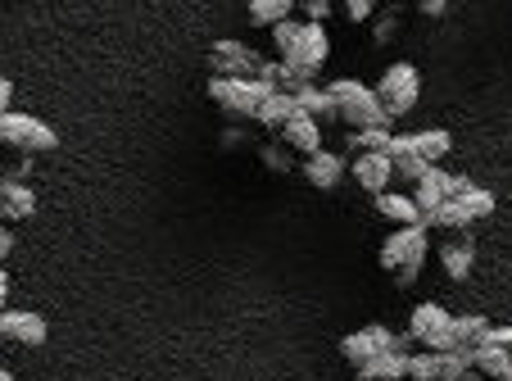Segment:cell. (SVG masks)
I'll return each instance as SVG.
<instances>
[{"label":"cell","instance_id":"cell-1","mask_svg":"<svg viewBox=\"0 0 512 381\" xmlns=\"http://www.w3.org/2000/svg\"><path fill=\"white\" fill-rule=\"evenodd\" d=\"M426 250H431V227H395V232L381 241V268L395 273L399 286H413L417 273L426 264Z\"/></svg>","mask_w":512,"mask_h":381},{"label":"cell","instance_id":"cell-2","mask_svg":"<svg viewBox=\"0 0 512 381\" xmlns=\"http://www.w3.org/2000/svg\"><path fill=\"white\" fill-rule=\"evenodd\" d=\"M327 96L336 100V114L345 118L354 132H368V127H386L390 132V118H386V109L377 105V91L372 87H363V82H354V78H340L327 87Z\"/></svg>","mask_w":512,"mask_h":381},{"label":"cell","instance_id":"cell-3","mask_svg":"<svg viewBox=\"0 0 512 381\" xmlns=\"http://www.w3.org/2000/svg\"><path fill=\"white\" fill-rule=\"evenodd\" d=\"M377 105L386 109V118L395 123V118H404V114H413V105H417V96H422V78H417V69L413 64H390L386 73H381V82L377 87Z\"/></svg>","mask_w":512,"mask_h":381},{"label":"cell","instance_id":"cell-4","mask_svg":"<svg viewBox=\"0 0 512 381\" xmlns=\"http://www.w3.org/2000/svg\"><path fill=\"white\" fill-rule=\"evenodd\" d=\"M408 336H413L417 345H426L431 354L458 350V341H454V313H449L445 304H435V300H426V304H417V309H413V318H408Z\"/></svg>","mask_w":512,"mask_h":381},{"label":"cell","instance_id":"cell-5","mask_svg":"<svg viewBox=\"0 0 512 381\" xmlns=\"http://www.w3.org/2000/svg\"><path fill=\"white\" fill-rule=\"evenodd\" d=\"M0 146H14L23 155H50L59 146V132L32 114H0Z\"/></svg>","mask_w":512,"mask_h":381},{"label":"cell","instance_id":"cell-6","mask_svg":"<svg viewBox=\"0 0 512 381\" xmlns=\"http://www.w3.org/2000/svg\"><path fill=\"white\" fill-rule=\"evenodd\" d=\"M268 96H272V87H263L259 78H209V100L236 118H254Z\"/></svg>","mask_w":512,"mask_h":381},{"label":"cell","instance_id":"cell-7","mask_svg":"<svg viewBox=\"0 0 512 381\" xmlns=\"http://www.w3.org/2000/svg\"><path fill=\"white\" fill-rule=\"evenodd\" d=\"M209 64H213V78H259L263 55L236 37H218L209 50Z\"/></svg>","mask_w":512,"mask_h":381},{"label":"cell","instance_id":"cell-8","mask_svg":"<svg viewBox=\"0 0 512 381\" xmlns=\"http://www.w3.org/2000/svg\"><path fill=\"white\" fill-rule=\"evenodd\" d=\"M386 350H395V332L381 323L358 327V332H349L345 341H340V354H345L354 368H363L368 359H377V354H386Z\"/></svg>","mask_w":512,"mask_h":381},{"label":"cell","instance_id":"cell-9","mask_svg":"<svg viewBox=\"0 0 512 381\" xmlns=\"http://www.w3.org/2000/svg\"><path fill=\"white\" fill-rule=\"evenodd\" d=\"M0 336H5V341H19V345H46L50 327H46V318L32 309H5L0 313Z\"/></svg>","mask_w":512,"mask_h":381},{"label":"cell","instance_id":"cell-10","mask_svg":"<svg viewBox=\"0 0 512 381\" xmlns=\"http://www.w3.org/2000/svg\"><path fill=\"white\" fill-rule=\"evenodd\" d=\"M37 214V191L23 182L0 177V223H23V218Z\"/></svg>","mask_w":512,"mask_h":381},{"label":"cell","instance_id":"cell-11","mask_svg":"<svg viewBox=\"0 0 512 381\" xmlns=\"http://www.w3.org/2000/svg\"><path fill=\"white\" fill-rule=\"evenodd\" d=\"M349 173H354V182L363 186V191H372V196L390 191V182H395V164H390L386 155H358L354 164H349Z\"/></svg>","mask_w":512,"mask_h":381},{"label":"cell","instance_id":"cell-12","mask_svg":"<svg viewBox=\"0 0 512 381\" xmlns=\"http://www.w3.org/2000/svg\"><path fill=\"white\" fill-rule=\"evenodd\" d=\"M445 200H449V173L445 168H426V177L413 186V205H417V214H422V223L445 205Z\"/></svg>","mask_w":512,"mask_h":381},{"label":"cell","instance_id":"cell-13","mask_svg":"<svg viewBox=\"0 0 512 381\" xmlns=\"http://www.w3.org/2000/svg\"><path fill=\"white\" fill-rule=\"evenodd\" d=\"M281 146H286V150H300V155H318V150H322V127L313 123V118L295 114L286 127H281Z\"/></svg>","mask_w":512,"mask_h":381},{"label":"cell","instance_id":"cell-14","mask_svg":"<svg viewBox=\"0 0 512 381\" xmlns=\"http://www.w3.org/2000/svg\"><path fill=\"white\" fill-rule=\"evenodd\" d=\"M345 168H349V164L336 155V150H318V155L304 159V177H309L318 191H331V186L345 177Z\"/></svg>","mask_w":512,"mask_h":381},{"label":"cell","instance_id":"cell-15","mask_svg":"<svg viewBox=\"0 0 512 381\" xmlns=\"http://www.w3.org/2000/svg\"><path fill=\"white\" fill-rule=\"evenodd\" d=\"M440 264H445V273L454 277V282H467V277H472V264H476L472 236H458V241L440 245Z\"/></svg>","mask_w":512,"mask_h":381},{"label":"cell","instance_id":"cell-16","mask_svg":"<svg viewBox=\"0 0 512 381\" xmlns=\"http://www.w3.org/2000/svg\"><path fill=\"white\" fill-rule=\"evenodd\" d=\"M295 109H300L304 118H313V123H336V100L327 96V87H300L295 91Z\"/></svg>","mask_w":512,"mask_h":381},{"label":"cell","instance_id":"cell-17","mask_svg":"<svg viewBox=\"0 0 512 381\" xmlns=\"http://www.w3.org/2000/svg\"><path fill=\"white\" fill-rule=\"evenodd\" d=\"M454 150V137H449L445 127H426V132H413V155L422 159V164L440 168V159Z\"/></svg>","mask_w":512,"mask_h":381},{"label":"cell","instance_id":"cell-18","mask_svg":"<svg viewBox=\"0 0 512 381\" xmlns=\"http://www.w3.org/2000/svg\"><path fill=\"white\" fill-rule=\"evenodd\" d=\"M377 214L390 218L395 227H417V223H422L413 196H404V191H381V196H377Z\"/></svg>","mask_w":512,"mask_h":381},{"label":"cell","instance_id":"cell-19","mask_svg":"<svg viewBox=\"0 0 512 381\" xmlns=\"http://www.w3.org/2000/svg\"><path fill=\"white\" fill-rule=\"evenodd\" d=\"M358 377L363 381H404L408 377V354H399V350L377 354V359H368L363 368H358Z\"/></svg>","mask_w":512,"mask_h":381},{"label":"cell","instance_id":"cell-20","mask_svg":"<svg viewBox=\"0 0 512 381\" xmlns=\"http://www.w3.org/2000/svg\"><path fill=\"white\" fill-rule=\"evenodd\" d=\"M295 114H300V109H295V96H286V91H272V96L259 105L254 123H259V127H272V132H281V127H286Z\"/></svg>","mask_w":512,"mask_h":381},{"label":"cell","instance_id":"cell-21","mask_svg":"<svg viewBox=\"0 0 512 381\" xmlns=\"http://www.w3.org/2000/svg\"><path fill=\"white\" fill-rule=\"evenodd\" d=\"M472 372L490 381H503L512 372V350H499V345H476L472 350Z\"/></svg>","mask_w":512,"mask_h":381},{"label":"cell","instance_id":"cell-22","mask_svg":"<svg viewBox=\"0 0 512 381\" xmlns=\"http://www.w3.org/2000/svg\"><path fill=\"white\" fill-rule=\"evenodd\" d=\"M454 341L463 345V350L485 345L490 341V318H481V313H463V318H454Z\"/></svg>","mask_w":512,"mask_h":381},{"label":"cell","instance_id":"cell-23","mask_svg":"<svg viewBox=\"0 0 512 381\" xmlns=\"http://www.w3.org/2000/svg\"><path fill=\"white\" fill-rule=\"evenodd\" d=\"M295 19V5L290 0H250V23L254 28H277V23Z\"/></svg>","mask_w":512,"mask_h":381},{"label":"cell","instance_id":"cell-24","mask_svg":"<svg viewBox=\"0 0 512 381\" xmlns=\"http://www.w3.org/2000/svg\"><path fill=\"white\" fill-rule=\"evenodd\" d=\"M422 227H445V232H467V227H472V214H467V209L458 205V200H445V205L435 209V214L426 218Z\"/></svg>","mask_w":512,"mask_h":381},{"label":"cell","instance_id":"cell-25","mask_svg":"<svg viewBox=\"0 0 512 381\" xmlns=\"http://www.w3.org/2000/svg\"><path fill=\"white\" fill-rule=\"evenodd\" d=\"M467 372H472V350H449V354H440V381H463Z\"/></svg>","mask_w":512,"mask_h":381},{"label":"cell","instance_id":"cell-26","mask_svg":"<svg viewBox=\"0 0 512 381\" xmlns=\"http://www.w3.org/2000/svg\"><path fill=\"white\" fill-rule=\"evenodd\" d=\"M458 205L472 214V223H476V218H490L494 214V196L485 191V186H467L463 196H458Z\"/></svg>","mask_w":512,"mask_h":381},{"label":"cell","instance_id":"cell-27","mask_svg":"<svg viewBox=\"0 0 512 381\" xmlns=\"http://www.w3.org/2000/svg\"><path fill=\"white\" fill-rule=\"evenodd\" d=\"M408 381H440V354H408Z\"/></svg>","mask_w":512,"mask_h":381},{"label":"cell","instance_id":"cell-28","mask_svg":"<svg viewBox=\"0 0 512 381\" xmlns=\"http://www.w3.org/2000/svg\"><path fill=\"white\" fill-rule=\"evenodd\" d=\"M300 32H304V23H295V19H286V23H277V28H272V41H277V55L281 59L295 55V46H300Z\"/></svg>","mask_w":512,"mask_h":381},{"label":"cell","instance_id":"cell-29","mask_svg":"<svg viewBox=\"0 0 512 381\" xmlns=\"http://www.w3.org/2000/svg\"><path fill=\"white\" fill-rule=\"evenodd\" d=\"M259 159L272 168V173H290V150L281 146V141H268V146L259 150Z\"/></svg>","mask_w":512,"mask_h":381},{"label":"cell","instance_id":"cell-30","mask_svg":"<svg viewBox=\"0 0 512 381\" xmlns=\"http://www.w3.org/2000/svg\"><path fill=\"white\" fill-rule=\"evenodd\" d=\"M426 168H431V164H422V159H417V155H404V159H395V177H399V182H422V177H426Z\"/></svg>","mask_w":512,"mask_h":381},{"label":"cell","instance_id":"cell-31","mask_svg":"<svg viewBox=\"0 0 512 381\" xmlns=\"http://www.w3.org/2000/svg\"><path fill=\"white\" fill-rule=\"evenodd\" d=\"M395 28H399V10H386L377 19V37H372V41H377V46H386V41L395 37Z\"/></svg>","mask_w":512,"mask_h":381},{"label":"cell","instance_id":"cell-32","mask_svg":"<svg viewBox=\"0 0 512 381\" xmlns=\"http://www.w3.org/2000/svg\"><path fill=\"white\" fill-rule=\"evenodd\" d=\"M5 177H10V182H23V186H28V177H32V155H23L14 168H5Z\"/></svg>","mask_w":512,"mask_h":381},{"label":"cell","instance_id":"cell-33","mask_svg":"<svg viewBox=\"0 0 512 381\" xmlns=\"http://www.w3.org/2000/svg\"><path fill=\"white\" fill-rule=\"evenodd\" d=\"M304 14H309V23H322V19H331V5H327V0H309V5H304Z\"/></svg>","mask_w":512,"mask_h":381},{"label":"cell","instance_id":"cell-34","mask_svg":"<svg viewBox=\"0 0 512 381\" xmlns=\"http://www.w3.org/2000/svg\"><path fill=\"white\" fill-rule=\"evenodd\" d=\"M10 254H14V232H10V223H0V268H5Z\"/></svg>","mask_w":512,"mask_h":381},{"label":"cell","instance_id":"cell-35","mask_svg":"<svg viewBox=\"0 0 512 381\" xmlns=\"http://www.w3.org/2000/svg\"><path fill=\"white\" fill-rule=\"evenodd\" d=\"M349 19H354V23H363V19H372V0H349Z\"/></svg>","mask_w":512,"mask_h":381},{"label":"cell","instance_id":"cell-36","mask_svg":"<svg viewBox=\"0 0 512 381\" xmlns=\"http://www.w3.org/2000/svg\"><path fill=\"white\" fill-rule=\"evenodd\" d=\"M485 345H499V350H512V327H490V341Z\"/></svg>","mask_w":512,"mask_h":381},{"label":"cell","instance_id":"cell-37","mask_svg":"<svg viewBox=\"0 0 512 381\" xmlns=\"http://www.w3.org/2000/svg\"><path fill=\"white\" fill-rule=\"evenodd\" d=\"M10 96H14V87H10V78L0 73V114H10Z\"/></svg>","mask_w":512,"mask_h":381},{"label":"cell","instance_id":"cell-38","mask_svg":"<svg viewBox=\"0 0 512 381\" xmlns=\"http://www.w3.org/2000/svg\"><path fill=\"white\" fill-rule=\"evenodd\" d=\"M445 10H449L445 0H422V14H426V19H440Z\"/></svg>","mask_w":512,"mask_h":381},{"label":"cell","instance_id":"cell-39","mask_svg":"<svg viewBox=\"0 0 512 381\" xmlns=\"http://www.w3.org/2000/svg\"><path fill=\"white\" fill-rule=\"evenodd\" d=\"M241 141H245V132H241V127H227V132H223V146H227V150H236V146H241Z\"/></svg>","mask_w":512,"mask_h":381},{"label":"cell","instance_id":"cell-40","mask_svg":"<svg viewBox=\"0 0 512 381\" xmlns=\"http://www.w3.org/2000/svg\"><path fill=\"white\" fill-rule=\"evenodd\" d=\"M5 300H10V273L0 268V313H5Z\"/></svg>","mask_w":512,"mask_h":381},{"label":"cell","instance_id":"cell-41","mask_svg":"<svg viewBox=\"0 0 512 381\" xmlns=\"http://www.w3.org/2000/svg\"><path fill=\"white\" fill-rule=\"evenodd\" d=\"M0 381H14V372H10V368H5V363H0Z\"/></svg>","mask_w":512,"mask_h":381},{"label":"cell","instance_id":"cell-42","mask_svg":"<svg viewBox=\"0 0 512 381\" xmlns=\"http://www.w3.org/2000/svg\"><path fill=\"white\" fill-rule=\"evenodd\" d=\"M463 381H490V377H481V372H467V377Z\"/></svg>","mask_w":512,"mask_h":381},{"label":"cell","instance_id":"cell-43","mask_svg":"<svg viewBox=\"0 0 512 381\" xmlns=\"http://www.w3.org/2000/svg\"><path fill=\"white\" fill-rule=\"evenodd\" d=\"M0 177H5V164H0Z\"/></svg>","mask_w":512,"mask_h":381},{"label":"cell","instance_id":"cell-44","mask_svg":"<svg viewBox=\"0 0 512 381\" xmlns=\"http://www.w3.org/2000/svg\"><path fill=\"white\" fill-rule=\"evenodd\" d=\"M503 381H512V372H508V377H503Z\"/></svg>","mask_w":512,"mask_h":381},{"label":"cell","instance_id":"cell-45","mask_svg":"<svg viewBox=\"0 0 512 381\" xmlns=\"http://www.w3.org/2000/svg\"><path fill=\"white\" fill-rule=\"evenodd\" d=\"M358 381H363V377H358Z\"/></svg>","mask_w":512,"mask_h":381}]
</instances>
